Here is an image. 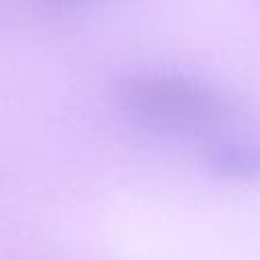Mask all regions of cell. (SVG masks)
I'll return each mask as SVG.
<instances>
[{
  "instance_id": "obj_1",
  "label": "cell",
  "mask_w": 260,
  "mask_h": 260,
  "mask_svg": "<svg viewBox=\"0 0 260 260\" xmlns=\"http://www.w3.org/2000/svg\"><path fill=\"white\" fill-rule=\"evenodd\" d=\"M114 100L128 116L162 130H211L230 118L225 98L211 83L185 73L126 75L114 85Z\"/></svg>"
},
{
  "instance_id": "obj_2",
  "label": "cell",
  "mask_w": 260,
  "mask_h": 260,
  "mask_svg": "<svg viewBox=\"0 0 260 260\" xmlns=\"http://www.w3.org/2000/svg\"><path fill=\"white\" fill-rule=\"evenodd\" d=\"M209 173L232 183L260 181V136L234 138L211 144L203 152Z\"/></svg>"
},
{
  "instance_id": "obj_3",
  "label": "cell",
  "mask_w": 260,
  "mask_h": 260,
  "mask_svg": "<svg viewBox=\"0 0 260 260\" xmlns=\"http://www.w3.org/2000/svg\"><path fill=\"white\" fill-rule=\"evenodd\" d=\"M45 4H51V6H67V4H77V2H83V0H43Z\"/></svg>"
}]
</instances>
